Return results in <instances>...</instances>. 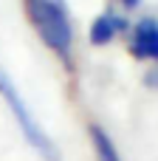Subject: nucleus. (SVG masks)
<instances>
[{
  "mask_svg": "<svg viewBox=\"0 0 158 161\" xmlns=\"http://www.w3.org/2000/svg\"><path fill=\"white\" fill-rule=\"evenodd\" d=\"M23 11L42 45L62 62L68 74H74V23L68 6L57 0H23Z\"/></svg>",
  "mask_w": 158,
  "mask_h": 161,
  "instance_id": "f257e3e1",
  "label": "nucleus"
},
{
  "mask_svg": "<svg viewBox=\"0 0 158 161\" xmlns=\"http://www.w3.org/2000/svg\"><path fill=\"white\" fill-rule=\"evenodd\" d=\"M0 99L6 102L8 113L14 116V122H17V127H20V133H23V139L28 142V147H34V153H40L45 161H59V150H57L54 139L42 130V125L37 122V116H34V113H31V108L25 105L23 93L17 91L14 79H11L3 68H0Z\"/></svg>",
  "mask_w": 158,
  "mask_h": 161,
  "instance_id": "f03ea898",
  "label": "nucleus"
},
{
  "mask_svg": "<svg viewBox=\"0 0 158 161\" xmlns=\"http://www.w3.org/2000/svg\"><path fill=\"white\" fill-rule=\"evenodd\" d=\"M127 51H130L133 59L158 65V20L155 17H141V20L130 28Z\"/></svg>",
  "mask_w": 158,
  "mask_h": 161,
  "instance_id": "7ed1b4c3",
  "label": "nucleus"
},
{
  "mask_svg": "<svg viewBox=\"0 0 158 161\" xmlns=\"http://www.w3.org/2000/svg\"><path fill=\"white\" fill-rule=\"evenodd\" d=\"M130 31V23L122 17V14H116V11H102V14H96L93 20H90V25H88V42L93 45V48H102V45H110L119 34H127Z\"/></svg>",
  "mask_w": 158,
  "mask_h": 161,
  "instance_id": "20e7f679",
  "label": "nucleus"
},
{
  "mask_svg": "<svg viewBox=\"0 0 158 161\" xmlns=\"http://www.w3.org/2000/svg\"><path fill=\"white\" fill-rule=\"evenodd\" d=\"M88 139H90V147H93L96 161H122L116 142L110 139V133H107L99 122H90V125H88Z\"/></svg>",
  "mask_w": 158,
  "mask_h": 161,
  "instance_id": "39448f33",
  "label": "nucleus"
},
{
  "mask_svg": "<svg viewBox=\"0 0 158 161\" xmlns=\"http://www.w3.org/2000/svg\"><path fill=\"white\" fill-rule=\"evenodd\" d=\"M119 8H124V11H133V8H139L141 6V0H113Z\"/></svg>",
  "mask_w": 158,
  "mask_h": 161,
  "instance_id": "423d86ee",
  "label": "nucleus"
}]
</instances>
